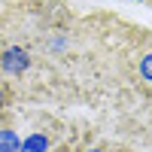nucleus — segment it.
<instances>
[{
	"mask_svg": "<svg viewBox=\"0 0 152 152\" xmlns=\"http://www.w3.org/2000/svg\"><path fill=\"white\" fill-rule=\"evenodd\" d=\"M0 67H3L6 73H24V70L31 67V58H28V52H24V49L9 46V49H3V52H0Z\"/></svg>",
	"mask_w": 152,
	"mask_h": 152,
	"instance_id": "f257e3e1",
	"label": "nucleus"
},
{
	"mask_svg": "<svg viewBox=\"0 0 152 152\" xmlns=\"http://www.w3.org/2000/svg\"><path fill=\"white\" fill-rule=\"evenodd\" d=\"M21 140L12 128H0V152H18Z\"/></svg>",
	"mask_w": 152,
	"mask_h": 152,
	"instance_id": "f03ea898",
	"label": "nucleus"
},
{
	"mask_svg": "<svg viewBox=\"0 0 152 152\" xmlns=\"http://www.w3.org/2000/svg\"><path fill=\"white\" fill-rule=\"evenodd\" d=\"M46 146H49V140H46V134H31L28 140H24L21 146H18V152H46Z\"/></svg>",
	"mask_w": 152,
	"mask_h": 152,
	"instance_id": "7ed1b4c3",
	"label": "nucleus"
},
{
	"mask_svg": "<svg viewBox=\"0 0 152 152\" xmlns=\"http://www.w3.org/2000/svg\"><path fill=\"white\" fill-rule=\"evenodd\" d=\"M140 76H143V82L152 85V49L143 52V58H140Z\"/></svg>",
	"mask_w": 152,
	"mask_h": 152,
	"instance_id": "20e7f679",
	"label": "nucleus"
},
{
	"mask_svg": "<svg viewBox=\"0 0 152 152\" xmlns=\"http://www.w3.org/2000/svg\"><path fill=\"white\" fill-rule=\"evenodd\" d=\"M6 104V91H3V85H0V107Z\"/></svg>",
	"mask_w": 152,
	"mask_h": 152,
	"instance_id": "39448f33",
	"label": "nucleus"
},
{
	"mask_svg": "<svg viewBox=\"0 0 152 152\" xmlns=\"http://www.w3.org/2000/svg\"><path fill=\"white\" fill-rule=\"evenodd\" d=\"M85 152H100V149H85Z\"/></svg>",
	"mask_w": 152,
	"mask_h": 152,
	"instance_id": "423d86ee",
	"label": "nucleus"
}]
</instances>
